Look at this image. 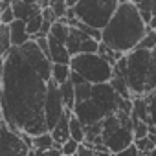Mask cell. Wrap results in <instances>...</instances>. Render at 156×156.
<instances>
[{
  "instance_id": "30bf717a",
  "label": "cell",
  "mask_w": 156,
  "mask_h": 156,
  "mask_svg": "<svg viewBox=\"0 0 156 156\" xmlns=\"http://www.w3.org/2000/svg\"><path fill=\"white\" fill-rule=\"evenodd\" d=\"M98 46H99V42L90 39L87 33L75 30V28H70L68 39H66V50H68L70 57L85 55V53H98Z\"/></svg>"
},
{
  "instance_id": "d590c367",
  "label": "cell",
  "mask_w": 156,
  "mask_h": 156,
  "mask_svg": "<svg viewBox=\"0 0 156 156\" xmlns=\"http://www.w3.org/2000/svg\"><path fill=\"white\" fill-rule=\"evenodd\" d=\"M2 73H4V59H0V101H2Z\"/></svg>"
},
{
  "instance_id": "44dd1931",
  "label": "cell",
  "mask_w": 156,
  "mask_h": 156,
  "mask_svg": "<svg viewBox=\"0 0 156 156\" xmlns=\"http://www.w3.org/2000/svg\"><path fill=\"white\" fill-rule=\"evenodd\" d=\"M98 55H99L103 61H107L110 66H116V62H118L121 57H125V55L116 53L114 50H110L108 46H105V44H101V42H99V46H98Z\"/></svg>"
},
{
  "instance_id": "74e56055",
  "label": "cell",
  "mask_w": 156,
  "mask_h": 156,
  "mask_svg": "<svg viewBox=\"0 0 156 156\" xmlns=\"http://www.w3.org/2000/svg\"><path fill=\"white\" fill-rule=\"evenodd\" d=\"M94 156H112V154L110 152H96Z\"/></svg>"
},
{
  "instance_id": "ffe728a7",
  "label": "cell",
  "mask_w": 156,
  "mask_h": 156,
  "mask_svg": "<svg viewBox=\"0 0 156 156\" xmlns=\"http://www.w3.org/2000/svg\"><path fill=\"white\" fill-rule=\"evenodd\" d=\"M11 39H9V26L0 24V59H4L11 50Z\"/></svg>"
},
{
  "instance_id": "e0dca14e",
  "label": "cell",
  "mask_w": 156,
  "mask_h": 156,
  "mask_svg": "<svg viewBox=\"0 0 156 156\" xmlns=\"http://www.w3.org/2000/svg\"><path fill=\"white\" fill-rule=\"evenodd\" d=\"M70 66H64V64H51V81L57 83V87L64 85L68 79H70Z\"/></svg>"
},
{
  "instance_id": "2e32d148",
  "label": "cell",
  "mask_w": 156,
  "mask_h": 156,
  "mask_svg": "<svg viewBox=\"0 0 156 156\" xmlns=\"http://www.w3.org/2000/svg\"><path fill=\"white\" fill-rule=\"evenodd\" d=\"M59 92H61V98H62V105H64V110H73V105H75V92H73V85L70 83V79L59 87Z\"/></svg>"
},
{
  "instance_id": "7a4b0ae2",
  "label": "cell",
  "mask_w": 156,
  "mask_h": 156,
  "mask_svg": "<svg viewBox=\"0 0 156 156\" xmlns=\"http://www.w3.org/2000/svg\"><path fill=\"white\" fill-rule=\"evenodd\" d=\"M149 28L141 20L134 2L119 0L118 9L108 20L107 28L101 31V44L108 46L119 55H129L145 37Z\"/></svg>"
},
{
  "instance_id": "6da1fadb",
  "label": "cell",
  "mask_w": 156,
  "mask_h": 156,
  "mask_svg": "<svg viewBox=\"0 0 156 156\" xmlns=\"http://www.w3.org/2000/svg\"><path fill=\"white\" fill-rule=\"evenodd\" d=\"M51 81V62L30 41L20 48H11L4 57L2 73V119L13 132L30 138L46 130L44 99Z\"/></svg>"
},
{
  "instance_id": "3957f363",
  "label": "cell",
  "mask_w": 156,
  "mask_h": 156,
  "mask_svg": "<svg viewBox=\"0 0 156 156\" xmlns=\"http://www.w3.org/2000/svg\"><path fill=\"white\" fill-rule=\"evenodd\" d=\"M125 59H127L125 79H127V87H129L132 99L145 98L151 92H154L156 79H154L152 68H151V51L134 50L129 55H125Z\"/></svg>"
},
{
  "instance_id": "603a6c76",
  "label": "cell",
  "mask_w": 156,
  "mask_h": 156,
  "mask_svg": "<svg viewBox=\"0 0 156 156\" xmlns=\"http://www.w3.org/2000/svg\"><path fill=\"white\" fill-rule=\"evenodd\" d=\"M151 4H152V0H141V2H134L141 20L145 22V26L151 24Z\"/></svg>"
},
{
  "instance_id": "f35d334b",
  "label": "cell",
  "mask_w": 156,
  "mask_h": 156,
  "mask_svg": "<svg viewBox=\"0 0 156 156\" xmlns=\"http://www.w3.org/2000/svg\"><path fill=\"white\" fill-rule=\"evenodd\" d=\"M154 31H156V30H154Z\"/></svg>"
},
{
  "instance_id": "4316f807",
  "label": "cell",
  "mask_w": 156,
  "mask_h": 156,
  "mask_svg": "<svg viewBox=\"0 0 156 156\" xmlns=\"http://www.w3.org/2000/svg\"><path fill=\"white\" fill-rule=\"evenodd\" d=\"M41 28H42V11H41V15H37V17H33L31 20L26 22V30H28L30 37H35L41 31Z\"/></svg>"
},
{
  "instance_id": "8d00e7d4",
  "label": "cell",
  "mask_w": 156,
  "mask_h": 156,
  "mask_svg": "<svg viewBox=\"0 0 156 156\" xmlns=\"http://www.w3.org/2000/svg\"><path fill=\"white\" fill-rule=\"evenodd\" d=\"M138 156H156V151H147V152H138Z\"/></svg>"
},
{
  "instance_id": "8992f818",
  "label": "cell",
  "mask_w": 156,
  "mask_h": 156,
  "mask_svg": "<svg viewBox=\"0 0 156 156\" xmlns=\"http://www.w3.org/2000/svg\"><path fill=\"white\" fill-rule=\"evenodd\" d=\"M101 141L110 154H118L134 143L132 127H125L116 116H108L101 121Z\"/></svg>"
},
{
  "instance_id": "7402d4cb",
  "label": "cell",
  "mask_w": 156,
  "mask_h": 156,
  "mask_svg": "<svg viewBox=\"0 0 156 156\" xmlns=\"http://www.w3.org/2000/svg\"><path fill=\"white\" fill-rule=\"evenodd\" d=\"M130 119H132V138H134V141L141 140V138H147L149 136V125H145L143 121H140L132 116H130Z\"/></svg>"
},
{
  "instance_id": "7c38bea8",
  "label": "cell",
  "mask_w": 156,
  "mask_h": 156,
  "mask_svg": "<svg viewBox=\"0 0 156 156\" xmlns=\"http://www.w3.org/2000/svg\"><path fill=\"white\" fill-rule=\"evenodd\" d=\"M11 9H13L15 20H22V22L31 20L33 17L41 15V11H42L39 2H26V0H13Z\"/></svg>"
},
{
  "instance_id": "5bb4252c",
  "label": "cell",
  "mask_w": 156,
  "mask_h": 156,
  "mask_svg": "<svg viewBox=\"0 0 156 156\" xmlns=\"http://www.w3.org/2000/svg\"><path fill=\"white\" fill-rule=\"evenodd\" d=\"M9 39H11L13 48H20V46L28 44L31 41V37H30V33L26 30V22L15 20L13 24H9Z\"/></svg>"
},
{
  "instance_id": "d4e9b609",
  "label": "cell",
  "mask_w": 156,
  "mask_h": 156,
  "mask_svg": "<svg viewBox=\"0 0 156 156\" xmlns=\"http://www.w3.org/2000/svg\"><path fill=\"white\" fill-rule=\"evenodd\" d=\"M73 92H75V103H83V101L90 99V96H92V85L83 83L79 87H73Z\"/></svg>"
},
{
  "instance_id": "8fae6325",
  "label": "cell",
  "mask_w": 156,
  "mask_h": 156,
  "mask_svg": "<svg viewBox=\"0 0 156 156\" xmlns=\"http://www.w3.org/2000/svg\"><path fill=\"white\" fill-rule=\"evenodd\" d=\"M48 48H50V62L51 64H64L70 66V53L66 50V41L57 39L53 35H48Z\"/></svg>"
},
{
  "instance_id": "e575fe53",
  "label": "cell",
  "mask_w": 156,
  "mask_h": 156,
  "mask_svg": "<svg viewBox=\"0 0 156 156\" xmlns=\"http://www.w3.org/2000/svg\"><path fill=\"white\" fill-rule=\"evenodd\" d=\"M151 68H152V75H154V79H156V46L151 51Z\"/></svg>"
},
{
  "instance_id": "9c48e42d",
  "label": "cell",
  "mask_w": 156,
  "mask_h": 156,
  "mask_svg": "<svg viewBox=\"0 0 156 156\" xmlns=\"http://www.w3.org/2000/svg\"><path fill=\"white\" fill-rule=\"evenodd\" d=\"M90 99L94 101V105L98 107V110L101 112L103 118L114 116L118 110V99L119 96L114 92V88L110 87V83L105 85H92V96Z\"/></svg>"
},
{
  "instance_id": "d6986e66",
  "label": "cell",
  "mask_w": 156,
  "mask_h": 156,
  "mask_svg": "<svg viewBox=\"0 0 156 156\" xmlns=\"http://www.w3.org/2000/svg\"><path fill=\"white\" fill-rule=\"evenodd\" d=\"M51 147H53V138L50 132L31 138V149H35V151H50Z\"/></svg>"
},
{
  "instance_id": "f1b7e54d",
  "label": "cell",
  "mask_w": 156,
  "mask_h": 156,
  "mask_svg": "<svg viewBox=\"0 0 156 156\" xmlns=\"http://www.w3.org/2000/svg\"><path fill=\"white\" fill-rule=\"evenodd\" d=\"M134 147L138 149V152H147V151H156V147H154V143L149 140V136L147 138H141V140H136L134 141Z\"/></svg>"
},
{
  "instance_id": "4fadbf2b",
  "label": "cell",
  "mask_w": 156,
  "mask_h": 156,
  "mask_svg": "<svg viewBox=\"0 0 156 156\" xmlns=\"http://www.w3.org/2000/svg\"><path fill=\"white\" fill-rule=\"evenodd\" d=\"M70 116H72V112L70 110H64V116L59 119V123L50 130V134H51V138H53V143H57V145H64L68 140H70Z\"/></svg>"
},
{
  "instance_id": "9a60e30c",
  "label": "cell",
  "mask_w": 156,
  "mask_h": 156,
  "mask_svg": "<svg viewBox=\"0 0 156 156\" xmlns=\"http://www.w3.org/2000/svg\"><path fill=\"white\" fill-rule=\"evenodd\" d=\"M132 118L143 121L145 125H151V118H149V107H147V101L145 98H134L132 99Z\"/></svg>"
},
{
  "instance_id": "d6a6232c",
  "label": "cell",
  "mask_w": 156,
  "mask_h": 156,
  "mask_svg": "<svg viewBox=\"0 0 156 156\" xmlns=\"http://www.w3.org/2000/svg\"><path fill=\"white\" fill-rule=\"evenodd\" d=\"M112 156H138V149H136V147H134V143H132L130 147H127V149H123L121 152L112 154Z\"/></svg>"
},
{
  "instance_id": "277c9868",
  "label": "cell",
  "mask_w": 156,
  "mask_h": 156,
  "mask_svg": "<svg viewBox=\"0 0 156 156\" xmlns=\"http://www.w3.org/2000/svg\"><path fill=\"white\" fill-rule=\"evenodd\" d=\"M118 4V0H75L70 9L81 24L103 31L116 13Z\"/></svg>"
},
{
  "instance_id": "1f68e13d",
  "label": "cell",
  "mask_w": 156,
  "mask_h": 156,
  "mask_svg": "<svg viewBox=\"0 0 156 156\" xmlns=\"http://www.w3.org/2000/svg\"><path fill=\"white\" fill-rule=\"evenodd\" d=\"M94 154H96V151L90 143H79L77 152H75V156H94Z\"/></svg>"
},
{
  "instance_id": "836d02e7",
  "label": "cell",
  "mask_w": 156,
  "mask_h": 156,
  "mask_svg": "<svg viewBox=\"0 0 156 156\" xmlns=\"http://www.w3.org/2000/svg\"><path fill=\"white\" fill-rule=\"evenodd\" d=\"M46 154H48V156H62V151H61V145H57V143H53V147H51L50 151H46Z\"/></svg>"
},
{
  "instance_id": "4dcf8cb0",
  "label": "cell",
  "mask_w": 156,
  "mask_h": 156,
  "mask_svg": "<svg viewBox=\"0 0 156 156\" xmlns=\"http://www.w3.org/2000/svg\"><path fill=\"white\" fill-rule=\"evenodd\" d=\"M13 22H15V15H13V9L11 8H8V9H4L2 13H0V24L9 26Z\"/></svg>"
},
{
  "instance_id": "ba28073f",
  "label": "cell",
  "mask_w": 156,
  "mask_h": 156,
  "mask_svg": "<svg viewBox=\"0 0 156 156\" xmlns=\"http://www.w3.org/2000/svg\"><path fill=\"white\" fill-rule=\"evenodd\" d=\"M64 116V105H62V98L59 92L57 83L50 81L48 83V90H46V99H44V123H46V130L50 132L59 119Z\"/></svg>"
},
{
  "instance_id": "52a82bcc",
  "label": "cell",
  "mask_w": 156,
  "mask_h": 156,
  "mask_svg": "<svg viewBox=\"0 0 156 156\" xmlns=\"http://www.w3.org/2000/svg\"><path fill=\"white\" fill-rule=\"evenodd\" d=\"M24 138L26 134L13 132L4 121H0V156H28L31 147Z\"/></svg>"
},
{
  "instance_id": "83f0119b",
  "label": "cell",
  "mask_w": 156,
  "mask_h": 156,
  "mask_svg": "<svg viewBox=\"0 0 156 156\" xmlns=\"http://www.w3.org/2000/svg\"><path fill=\"white\" fill-rule=\"evenodd\" d=\"M147 107H149V118H151V125L156 127V90L151 92L149 96H145Z\"/></svg>"
},
{
  "instance_id": "ac0fdd59",
  "label": "cell",
  "mask_w": 156,
  "mask_h": 156,
  "mask_svg": "<svg viewBox=\"0 0 156 156\" xmlns=\"http://www.w3.org/2000/svg\"><path fill=\"white\" fill-rule=\"evenodd\" d=\"M70 140L77 141V143H83L85 141V127L79 123L73 114L70 116Z\"/></svg>"
},
{
  "instance_id": "f546056e",
  "label": "cell",
  "mask_w": 156,
  "mask_h": 156,
  "mask_svg": "<svg viewBox=\"0 0 156 156\" xmlns=\"http://www.w3.org/2000/svg\"><path fill=\"white\" fill-rule=\"evenodd\" d=\"M77 147H79V143L77 141H73V140H68L62 147H61V151H62V156H75V152H77Z\"/></svg>"
},
{
  "instance_id": "484cf974",
  "label": "cell",
  "mask_w": 156,
  "mask_h": 156,
  "mask_svg": "<svg viewBox=\"0 0 156 156\" xmlns=\"http://www.w3.org/2000/svg\"><path fill=\"white\" fill-rule=\"evenodd\" d=\"M50 9L53 11V15H55V19H57V22L66 15V11H68V6H66V2L64 0H50Z\"/></svg>"
},
{
  "instance_id": "cb8c5ba5",
  "label": "cell",
  "mask_w": 156,
  "mask_h": 156,
  "mask_svg": "<svg viewBox=\"0 0 156 156\" xmlns=\"http://www.w3.org/2000/svg\"><path fill=\"white\" fill-rule=\"evenodd\" d=\"M154 46H156V31H154V30H149V31L145 33V37L140 41V44H138V48H136V50L152 51V50H154Z\"/></svg>"
},
{
  "instance_id": "5b68a950",
  "label": "cell",
  "mask_w": 156,
  "mask_h": 156,
  "mask_svg": "<svg viewBox=\"0 0 156 156\" xmlns=\"http://www.w3.org/2000/svg\"><path fill=\"white\" fill-rule=\"evenodd\" d=\"M70 70L79 73L88 85H105L112 79V66L98 53L75 55L70 61Z\"/></svg>"
}]
</instances>
